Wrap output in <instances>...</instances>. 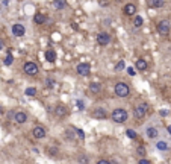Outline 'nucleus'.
Listing matches in <instances>:
<instances>
[{
	"instance_id": "nucleus-17",
	"label": "nucleus",
	"mask_w": 171,
	"mask_h": 164,
	"mask_svg": "<svg viewBox=\"0 0 171 164\" xmlns=\"http://www.w3.org/2000/svg\"><path fill=\"white\" fill-rule=\"evenodd\" d=\"M89 90L93 91V93H100L102 91V85L97 84V82H93V84L89 85Z\"/></svg>"
},
{
	"instance_id": "nucleus-34",
	"label": "nucleus",
	"mask_w": 171,
	"mask_h": 164,
	"mask_svg": "<svg viewBox=\"0 0 171 164\" xmlns=\"http://www.w3.org/2000/svg\"><path fill=\"white\" fill-rule=\"evenodd\" d=\"M3 47H5V41H3L2 38H0V52L3 50Z\"/></svg>"
},
{
	"instance_id": "nucleus-27",
	"label": "nucleus",
	"mask_w": 171,
	"mask_h": 164,
	"mask_svg": "<svg viewBox=\"0 0 171 164\" xmlns=\"http://www.w3.org/2000/svg\"><path fill=\"white\" fill-rule=\"evenodd\" d=\"M138 164H152L148 160H146V158H141L139 161H138Z\"/></svg>"
},
{
	"instance_id": "nucleus-24",
	"label": "nucleus",
	"mask_w": 171,
	"mask_h": 164,
	"mask_svg": "<svg viewBox=\"0 0 171 164\" xmlns=\"http://www.w3.org/2000/svg\"><path fill=\"white\" fill-rule=\"evenodd\" d=\"M12 61H14V58H12V53H8V55H6V58H5V64H6V65H11Z\"/></svg>"
},
{
	"instance_id": "nucleus-20",
	"label": "nucleus",
	"mask_w": 171,
	"mask_h": 164,
	"mask_svg": "<svg viewBox=\"0 0 171 164\" xmlns=\"http://www.w3.org/2000/svg\"><path fill=\"white\" fill-rule=\"evenodd\" d=\"M55 8L56 9H64L65 8V0H55Z\"/></svg>"
},
{
	"instance_id": "nucleus-3",
	"label": "nucleus",
	"mask_w": 171,
	"mask_h": 164,
	"mask_svg": "<svg viewBox=\"0 0 171 164\" xmlns=\"http://www.w3.org/2000/svg\"><path fill=\"white\" fill-rule=\"evenodd\" d=\"M147 111H148V105H147V104H138L136 108H135V111H133V114H135L136 119L141 120V119L146 117Z\"/></svg>"
},
{
	"instance_id": "nucleus-9",
	"label": "nucleus",
	"mask_w": 171,
	"mask_h": 164,
	"mask_svg": "<svg viewBox=\"0 0 171 164\" xmlns=\"http://www.w3.org/2000/svg\"><path fill=\"white\" fill-rule=\"evenodd\" d=\"M32 135L35 137V138H44L45 137V129L44 128H41V126H36V128H34V131H32Z\"/></svg>"
},
{
	"instance_id": "nucleus-38",
	"label": "nucleus",
	"mask_w": 171,
	"mask_h": 164,
	"mask_svg": "<svg viewBox=\"0 0 171 164\" xmlns=\"http://www.w3.org/2000/svg\"><path fill=\"white\" fill-rule=\"evenodd\" d=\"M0 114H2V108H0Z\"/></svg>"
},
{
	"instance_id": "nucleus-18",
	"label": "nucleus",
	"mask_w": 171,
	"mask_h": 164,
	"mask_svg": "<svg viewBox=\"0 0 171 164\" xmlns=\"http://www.w3.org/2000/svg\"><path fill=\"white\" fill-rule=\"evenodd\" d=\"M65 114H67L65 106H56V115H58V117H64Z\"/></svg>"
},
{
	"instance_id": "nucleus-1",
	"label": "nucleus",
	"mask_w": 171,
	"mask_h": 164,
	"mask_svg": "<svg viewBox=\"0 0 171 164\" xmlns=\"http://www.w3.org/2000/svg\"><path fill=\"white\" fill-rule=\"evenodd\" d=\"M112 120L117 123H124L127 120V111L123 108H117L112 111Z\"/></svg>"
},
{
	"instance_id": "nucleus-16",
	"label": "nucleus",
	"mask_w": 171,
	"mask_h": 164,
	"mask_svg": "<svg viewBox=\"0 0 171 164\" xmlns=\"http://www.w3.org/2000/svg\"><path fill=\"white\" fill-rule=\"evenodd\" d=\"M147 137H148V138H156V137H157V129L156 128H148L147 129Z\"/></svg>"
},
{
	"instance_id": "nucleus-7",
	"label": "nucleus",
	"mask_w": 171,
	"mask_h": 164,
	"mask_svg": "<svg viewBox=\"0 0 171 164\" xmlns=\"http://www.w3.org/2000/svg\"><path fill=\"white\" fill-rule=\"evenodd\" d=\"M24 32H26V29H24L23 24H20V23L12 24V33H14L15 37H23Z\"/></svg>"
},
{
	"instance_id": "nucleus-37",
	"label": "nucleus",
	"mask_w": 171,
	"mask_h": 164,
	"mask_svg": "<svg viewBox=\"0 0 171 164\" xmlns=\"http://www.w3.org/2000/svg\"><path fill=\"white\" fill-rule=\"evenodd\" d=\"M167 131H168V132H170V134H171V125H170V126H168V128H167Z\"/></svg>"
},
{
	"instance_id": "nucleus-8",
	"label": "nucleus",
	"mask_w": 171,
	"mask_h": 164,
	"mask_svg": "<svg viewBox=\"0 0 171 164\" xmlns=\"http://www.w3.org/2000/svg\"><path fill=\"white\" fill-rule=\"evenodd\" d=\"M24 73H27V74H36L38 73V65L35 63H26L24 64Z\"/></svg>"
},
{
	"instance_id": "nucleus-33",
	"label": "nucleus",
	"mask_w": 171,
	"mask_h": 164,
	"mask_svg": "<svg viewBox=\"0 0 171 164\" xmlns=\"http://www.w3.org/2000/svg\"><path fill=\"white\" fill-rule=\"evenodd\" d=\"M45 84H47V87H53V81H52V79H47V81H45Z\"/></svg>"
},
{
	"instance_id": "nucleus-26",
	"label": "nucleus",
	"mask_w": 171,
	"mask_h": 164,
	"mask_svg": "<svg viewBox=\"0 0 171 164\" xmlns=\"http://www.w3.org/2000/svg\"><path fill=\"white\" fill-rule=\"evenodd\" d=\"M126 135L129 137V138H136V132L132 131V129H127V131H126Z\"/></svg>"
},
{
	"instance_id": "nucleus-35",
	"label": "nucleus",
	"mask_w": 171,
	"mask_h": 164,
	"mask_svg": "<svg viewBox=\"0 0 171 164\" xmlns=\"http://www.w3.org/2000/svg\"><path fill=\"white\" fill-rule=\"evenodd\" d=\"M97 164H111V161H106V160H100Z\"/></svg>"
},
{
	"instance_id": "nucleus-19",
	"label": "nucleus",
	"mask_w": 171,
	"mask_h": 164,
	"mask_svg": "<svg viewBox=\"0 0 171 164\" xmlns=\"http://www.w3.org/2000/svg\"><path fill=\"white\" fill-rule=\"evenodd\" d=\"M142 23H144L142 17H139V15H135V20H133V26H135V27H141V26H142Z\"/></svg>"
},
{
	"instance_id": "nucleus-15",
	"label": "nucleus",
	"mask_w": 171,
	"mask_h": 164,
	"mask_svg": "<svg viewBox=\"0 0 171 164\" xmlns=\"http://www.w3.org/2000/svg\"><path fill=\"white\" fill-rule=\"evenodd\" d=\"M45 15H43V14H36V15L34 17V22L36 23V24H44L45 23Z\"/></svg>"
},
{
	"instance_id": "nucleus-6",
	"label": "nucleus",
	"mask_w": 171,
	"mask_h": 164,
	"mask_svg": "<svg viewBox=\"0 0 171 164\" xmlns=\"http://www.w3.org/2000/svg\"><path fill=\"white\" fill-rule=\"evenodd\" d=\"M97 43L100 44V46H108L111 43V35L106 32H100L97 35Z\"/></svg>"
},
{
	"instance_id": "nucleus-11",
	"label": "nucleus",
	"mask_w": 171,
	"mask_h": 164,
	"mask_svg": "<svg viewBox=\"0 0 171 164\" xmlns=\"http://www.w3.org/2000/svg\"><path fill=\"white\" fill-rule=\"evenodd\" d=\"M45 59H47L49 63H55L56 61V52L53 49H47L45 50Z\"/></svg>"
},
{
	"instance_id": "nucleus-31",
	"label": "nucleus",
	"mask_w": 171,
	"mask_h": 164,
	"mask_svg": "<svg viewBox=\"0 0 171 164\" xmlns=\"http://www.w3.org/2000/svg\"><path fill=\"white\" fill-rule=\"evenodd\" d=\"M127 73H129V74H132V76H135V70H133L132 67H129V68H127Z\"/></svg>"
},
{
	"instance_id": "nucleus-28",
	"label": "nucleus",
	"mask_w": 171,
	"mask_h": 164,
	"mask_svg": "<svg viewBox=\"0 0 171 164\" xmlns=\"http://www.w3.org/2000/svg\"><path fill=\"white\" fill-rule=\"evenodd\" d=\"M138 154H139V155H144V154H146V149H144L142 146H139V147H138Z\"/></svg>"
},
{
	"instance_id": "nucleus-25",
	"label": "nucleus",
	"mask_w": 171,
	"mask_h": 164,
	"mask_svg": "<svg viewBox=\"0 0 171 164\" xmlns=\"http://www.w3.org/2000/svg\"><path fill=\"white\" fill-rule=\"evenodd\" d=\"M124 64H126L124 61H118V63H117V65H115V70H117V72L123 70V68H124Z\"/></svg>"
},
{
	"instance_id": "nucleus-14",
	"label": "nucleus",
	"mask_w": 171,
	"mask_h": 164,
	"mask_svg": "<svg viewBox=\"0 0 171 164\" xmlns=\"http://www.w3.org/2000/svg\"><path fill=\"white\" fill-rule=\"evenodd\" d=\"M94 117L95 119H106V111H104L103 108H97V109H94Z\"/></svg>"
},
{
	"instance_id": "nucleus-10",
	"label": "nucleus",
	"mask_w": 171,
	"mask_h": 164,
	"mask_svg": "<svg viewBox=\"0 0 171 164\" xmlns=\"http://www.w3.org/2000/svg\"><path fill=\"white\" fill-rule=\"evenodd\" d=\"M124 14H126V15H135L136 14V6L133 3H127L126 6H124Z\"/></svg>"
},
{
	"instance_id": "nucleus-21",
	"label": "nucleus",
	"mask_w": 171,
	"mask_h": 164,
	"mask_svg": "<svg viewBox=\"0 0 171 164\" xmlns=\"http://www.w3.org/2000/svg\"><path fill=\"white\" fill-rule=\"evenodd\" d=\"M24 94H26V96H35V94H36V88H34V87H29V88H26Z\"/></svg>"
},
{
	"instance_id": "nucleus-5",
	"label": "nucleus",
	"mask_w": 171,
	"mask_h": 164,
	"mask_svg": "<svg viewBox=\"0 0 171 164\" xmlns=\"http://www.w3.org/2000/svg\"><path fill=\"white\" fill-rule=\"evenodd\" d=\"M77 74L79 76H88L89 72H91V65L87 63H82V64H77Z\"/></svg>"
},
{
	"instance_id": "nucleus-12",
	"label": "nucleus",
	"mask_w": 171,
	"mask_h": 164,
	"mask_svg": "<svg viewBox=\"0 0 171 164\" xmlns=\"http://www.w3.org/2000/svg\"><path fill=\"white\" fill-rule=\"evenodd\" d=\"M14 119H15V122L18 123V125H21V123H24L26 120H27V115H26V113H15Z\"/></svg>"
},
{
	"instance_id": "nucleus-36",
	"label": "nucleus",
	"mask_w": 171,
	"mask_h": 164,
	"mask_svg": "<svg viewBox=\"0 0 171 164\" xmlns=\"http://www.w3.org/2000/svg\"><path fill=\"white\" fill-rule=\"evenodd\" d=\"M80 163H82V164H88V160H87V156H85V158L82 156V158H80Z\"/></svg>"
},
{
	"instance_id": "nucleus-2",
	"label": "nucleus",
	"mask_w": 171,
	"mask_h": 164,
	"mask_svg": "<svg viewBox=\"0 0 171 164\" xmlns=\"http://www.w3.org/2000/svg\"><path fill=\"white\" fill-rule=\"evenodd\" d=\"M130 93V88L127 84H124V82H118V84L115 85V94L118 96V97H126V96H129Z\"/></svg>"
},
{
	"instance_id": "nucleus-32",
	"label": "nucleus",
	"mask_w": 171,
	"mask_h": 164,
	"mask_svg": "<svg viewBox=\"0 0 171 164\" xmlns=\"http://www.w3.org/2000/svg\"><path fill=\"white\" fill-rule=\"evenodd\" d=\"M77 106H79V109H83L85 106H83V102L82 100H77Z\"/></svg>"
},
{
	"instance_id": "nucleus-13",
	"label": "nucleus",
	"mask_w": 171,
	"mask_h": 164,
	"mask_svg": "<svg viewBox=\"0 0 171 164\" xmlns=\"http://www.w3.org/2000/svg\"><path fill=\"white\" fill-rule=\"evenodd\" d=\"M147 67H148V64H147L146 59H138V61H136V68H138L139 72H146Z\"/></svg>"
},
{
	"instance_id": "nucleus-22",
	"label": "nucleus",
	"mask_w": 171,
	"mask_h": 164,
	"mask_svg": "<svg viewBox=\"0 0 171 164\" xmlns=\"http://www.w3.org/2000/svg\"><path fill=\"white\" fill-rule=\"evenodd\" d=\"M152 6H153V8H162V6H163V0H152Z\"/></svg>"
},
{
	"instance_id": "nucleus-29",
	"label": "nucleus",
	"mask_w": 171,
	"mask_h": 164,
	"mask_svg": "<svg viewBox=\"0 0 171 164\" xmlns=\"http://www.w3.org/2000/svg\"><path fill=\"white\" fill-rule=\"evenodd\" d=\"M159 114L162 115V117H165V115H168V111H167V109H161Z\"/></svg>"
},
{
	"instance_id": "nucleus-23",
	"label": "nucleus",
	"mask_w": 171,
	"mask_h": 164,
	"mask_svg": "<svg viewBox=\"0 0 171 164\" xmlns=\"http://www.w3.org/2000/svg\"><path fill=\"white\" fill-rule=\"evenodd\" d=\"M157 149L159 150H167L168 149V145L165 141H157Z\"/></svg>"
},
{
	"instance_id": "nucleus-4",
	"label": "nucleus",
	"mask_w": 171,
	"mask_h": 164,
	"mask_svg": "<svg viewBox=\"0 0 171 164\" xmlns=\"http://www.w3.org/2000/svg\"><path fill=\"white\" fill-rule=\"evenodd\" d=\"M171 31V24L168 20H162V22L157 23V32L161 33V35H168Z\"/></svg>"
},
{
	"instance_id": "nucleus-30",
	"label": "nucleus",
	"mask_w": 171,
	"mask_h": 164,
	"mask_svg": "<svg viewBox=\"0 0 171 164\" xmlns=\"http://www.w3.org/2000/svg\"><path fill=\"white\" fill-rule=\"evenodd\" d=\"M77 134H79V137H80V138H85V132L82 131V129H77Z\"/></svg>"
}]
</instances>
